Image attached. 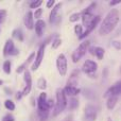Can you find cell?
<instances>
[{
    "label": "cell",
    "instance_id": "obj_7",
    "mask_svg": "<svg viewBox=\"0 0 121 121\" xmlns=\"http://www.w3.org/2000/svg\"><path fill=\"white\" fill-rule=\"evenodd\" d=\"M56 68L57 71L60 75H65L67 73V68H68V65H67V59L63 53L59 54L56 59Z\"/></svg>",
    "mask_w": 121,
    "mask_h": 121
},
{
    "label": "cell",
    "instance_id": "obj_28",
    "mask_svg": "<svg viewBox=\"0 0 121 121\" xmlns=\"http://www.w3.org/2000/svg\"><path fill=\"white\" fill-rule=\"evenodd\" d=\"M81 16H82L81 13H73V14L69 17V20H70L71 22H77V21L81 18Z\"/></svg>",
    "mask_w": 121,
    "mask_h": 121
},
{
    "label": "cell",
    "instance_id": "obj_36",
    "mask_svg": "<svg viewBox=\"0 0 121 121\" xmlns=\"http://www.w3.org/2000/svg\"><path fill=\"white\" fill-rule=\"evenodd\" d=\"M121 3V0H116V1H111L109 2V5L111 6H114V5H117V4Z\"/></svg>",
    "mask_w": 121,
    "mask_h": 121
},
{
    "label": "cell",
    "instance_id": "obj_34",
    "mask_svg": "<svg viewBox=\"0 0 121 121\" xmlns=\"http://www.w3.org/2000/svg\"><path fill=\"white\" fill-rule=\"evenodd\" d=\"M113 46L115 47L116 49H121V44H120V42H117V40H114V42H113Z\"/></svg>",
    "mask_w": 121,
    "mask_h": 121
},
{
    "label": "cell",
    "instance_id": "obj_12",
    "mask_svg": "<svg viewBox=\"0 0 121 121\" xmlns=\"http://www.w3.org/2000/svg\"><path fill=\"white\" fill-rule=\"evenodd\" d=\"M100 20H101V17L99 16V15H98V16H95V19H94V20H92V22L90 23V26L87 28V29L85 30V32H83V34H82V35L79 37L80 39H83V38H85L86 36H88V35H89V34L91 33V32L94 31L95 29H96V27H97V26L99 25V22H100Z\"/></svg>",
    "mask_w": 121,
    "mask_h": 121
},
{
    "label": "cell",
    "instance_id": "obj_2",
    "mask_svg": "<svg viewBox=\"0 0 121 121\" xmlns=\"http://www.w3.org/2000/svg\"><path fill=\"white\" fill-rule=\"evenodd\" d=\"M67 99H66V95L64 92V89L59 88L56 90V103H55V108H54V113L53 115L56 116L60 114L67 106Z\"/></svg>",
    "mask_w": 121,
    "mask_h": 121
},
{
    "label": "cell",
    "instance_id": "obj_6",
    "mask_svg": "<svg viewBox=\"0 0 121 121\" xmlns=\"http://www.w3.org/2000/svg\"><path fill=\"white\" fill-rule=\"evenodd\" d=\"M37 107H38V112H40V113H49V112H50L46 92L43 91L42 94L39 95L38 100H37Z\"/></svg>",
    "mask_w": 121,
    "mask_h": 121
},
{
    "label": "cell",
    "instance_id": "obj_4",
    "mask_svg": "<svg viewBox=\"0 0 121 121\" xmlns=\"http://www.w3.org/2000/svg\"><path fill=\"white\" fill-rule=\"evenodd\" d=\"M89 45H90L89 40H85V42L80 44V46L75 49L74 52H73L72 55H71V60H72L73 63H78L84 55L86 54V52L88 51V48H89Z\"/></svg>",
    "mask_w": 121,
    "mask_h": 121
},
{
    "label": "cell",
    "instance_id": "obj_22",
    "mask_svg": "<svg viewBox=\"0 0 121 121\" xmlns=\"http://www.w3.org/2000/svg\"><path fill=\"white\" fill-rule=\"evenodd\" d=\"M13 37L17 38L19 42H22L23 40V35H22V32H21L20 29H16L13 31Z\"/></svg>",
    "mask_w": 121,
    "mask_h": 121
},
{
    "label": "cell",
    "instance_id": "obj_25",
    "mask_svg": "<svg viewBox=\"0 0 121 121\" xmlns=\"http://www.w3.org/2000/svg\"><path fill=\"white\" fill-rule=\"evenodd\" d=\"M4 106H5V108L9 109V111H14L15 109L14 102L11 101V100H5V102H4Z\"/></svg>",
    "mask_w": 121,
    "mask_h": 121
},
{
    "label": "cell",
    "instance_id": "obj_3",
    "mask_svg": "<svg viewBox=\"0 0 121 121\" xmlns=\"http://www.w3.org/2000/svg\"><path fill=\"white\" fill-rule=\"evenodd\" d=\"M96 5H97L96 3H91L89 6H87V8L81 13V15H82L81 18H82V22H83L82 26L86 27V29L89 27L90 23H91L92 20L95 19V15H94V13H92V10L96 8Z\"/></svg>",
    "mask_w": 121,
    "mask_h": 121
},
{
    "label": "cell",
    "instance_id": "obj_13",
    "mask_svg": "<svg viewBox=\"0 0 121 121\" xmlns=\"http://www.w3.org/2000/svg\"><path fill=\"white\" fill-rule=\"evenodd\" d=\"M23 22H25L26 28H28L29 30H32L34 28V16H33V13H32L31 11L27 12V14L25 15Z\"/></svg>",
    "mask_w": 121,
    "mask_h": 121
},
{
    "label": "cell",
    "instance_id": "obj_10",
    "mask_svg": "<svg viewBox=\"0 0 121 121\" xmlns=\"http://www.w3.org/2000/svg\"><path fill=\"white\" fill-rule=\"evenodd\" d=\"M25 77H23V79H25V82H26V86L25 88H23L22 90V96H28V95L30 94V91H31V88H32V77H31V73H30V71L28 70H25Z\"/></svg>",
    "mask_w": 121,
    "mask_h": 121
},
{
    "label": "cell",
    "instance_id": "obj_39",
    "mask_svg": "<svg viewBox=\"0 0 121 121\" xmlns=\"http://www.w3.org/2000/svg\"><path fill=\"white\" fill-rule=\"evenodd\" d=\"M2 84H3V81H2V80H0V86H1Z\"/></svg>",
    "mask_w": 121,
    "mask_h": 121
},
{
    "label": "cell",
    "instance_id": "obj_33",
    "mask_svg": "<svg viewBox=\"0 0 121 121\" xmlns=\"http://www.w3.org/2000/svg\"><path fill=\"white\" fill-rule=\"evenodd\" d=\"M2 121H15L14 116H12V115H10V114H8V115H5V116L3 117Z\"/></svg>",
    "mask_w": 121,
    "mask_h": 121
},
{
    "label": "cell",
    "instance_id": "obj_8",
    "mask_svg": "<svg viewBox=\"0 0 121 121\" xmlns=\"http://www.w3.org/2000/svg\"><path fill=\"white\" fill-rule=\"evenodd\" d=\"M97 69H98V64L95 60H86L84 62L83 66H82V70L85 73H87V74L95 73L97 71Z\"/></svg>",
    "mask_w": 121,
    "mask_h": 121
},
{
    "label": "cell",
    "instance_id": "obj_5",
    "mask_svg": "<svg viewBox=\"0 0 121 121\" xmlns=\"http://www.w3.org/2000/svg\"><path fill=\"white\" fill-rule=\"evenodd\" d=\"M48 40L49 39H47L46 42H45V44L40 45V47L38 48V51H37V53H36V57H35V60H34L33 65H32V71H35L39 68L40 64H42L43 60H44L45 50H46V46H47V44H48Z\"/></svg>",
    "mask_w": 121,
    "mask_h": 121
},
{
    "label": "cell",
    "instance_id": "obj_24",
    "mask_svg": "<svg viewBox=\"0 0 121 121\" xmlns=\"http://www.w3.org/2000/svg\"><path fill=\"white\" fill-rule=\"evenodd\" d=\"M37 87L39 88V89H43V90L47 88V82L44 78H40V79L37 81Z\"/></svg>",
    "mask_w": 121,
    "mask_h": 121
},
{
    "label": "cell",
    "instance_id": "obj_21",
    "mask_svg": "<svg viewBox=\"0 0 121 121\" xmlns=\"http://www.w3.org/2000/svg\"><path fill=\"white\" fill-rule=\"evenodd\" d=\"M78 75H79V71L78 70H74L72 73H71L70 78H69V80H68V85H70V86H75L77 85Z\"/></svg>",
    "mask_w": 121,
    "mask_h": 121
},
{
    "label": "cell",
    "instance_id": "obj_15",
    "mask_svg": "<svg viewBox=\"0 0 121 121\" xmlns=\"http://www.w3.org/2000/svg\"><path fill=\"white\" fill-rule=\"evenodd\" d=\"M80 88H78L77 86H70V85H67L66 87L64 88V92L66 96H69V97H72V98H74L75 96H78V95L80 94Z\"/></svg>",
    "mask_w": 121,
    "mask_h": 121
},
{
    "label": "cell",
    "instance_id": "obj_20",
    "mask_svg": "<svg viewBox=\"0 0 121 121\" xmlns=\"http://www.w3.org/2000/svg\"><path fill=\"white\" fill-rule=\"evenodd\" d=\"M117 101H118V97L117 96H113V97L107 98V102H106L107 108H108V109H113L114 107L116 106V104H117Z\"/></svg>",
    "mask_w": 121,
    "mask_h": 121
},
{
    "label": "cell",
    "instance_id": "obj_1",
    "mask_svg": "<svg viewBox=\"0 0 121 121\" xmlns=\"http://www.w3.org/2000/svg\"><path fill=\"white\" fill-rule=\"evenodd\" d=\"M119 11L117 9H112L107 13L105 18L103 19L102 23L99 28V34L100 35H107L112 31H114V29L116 28L118 21H119Z\"/></svg>",
    "mask_w": 121,
    "mask_h": 121
},
{
    "label": "cell",
    "instance_id": "obj_30",
    "mask_svg": "<svg viewBox=\"0 0 121 121\" xmlns=\"http://www.w3.org/2000/svg\"><path fill=\"white\" fill-rule=\"evenodd\" d=\"M60 45H62V39H60V38H55V39L53 40V43H52V48L53 49H57Z\"/></svg>",
    "mask_w": 121,
    "mask_h": 121
},
{
    "label": "cell",
    "instance_id": "obj_27",
    "mask_svg": "<svg viewBox=\"0 0 121 121\" xmlns=\"http://www.w3.org/2000/svg\"><path fill=\"white\" fill-rule=\"evenodd\" d=\"M74 33L80 37V36L83 34V26L79 25V23H78V25H75L74 26Z\"/></svg>",
    "mask_w": 121,
    "mask_h": 121
},
{
    "label": "cell",
    "instance_id": "obj_31",
    "mask_svg": "<svg viewBox=\"0 0 121 121\" xmlns=\"http://www.w3.org/2000/svg\"><path fill=\"white\" fill-rule=\"evenodd\" d=\"M42 14H43V10H42V9L38 8L37 10L35 11V13L33 14V16L35 17L36 19H38V20H39V18H40V16H42Z\"/></svg>",
    "mask_w": 121,
    "mask_h": 121
},
{
    "label": "cell",
    "instance_id": "obj_40",
    "mask_svg": "<svg viewBox=\"0 0 121 121\" xmlns=\"http://www.w3.org/2000/svg\"><path fill=\"white\" fill-rule=\"evenodd\" d=\"M107 121H112V119H111V118H108V120H107Z\"/></svg>",
    "mask_w": 121,
    "mask_h": 121
},
{
    "label": "cell",
    "instance_id": "obj_11",
    "mask_svg": "<svg viewBox=\"0 0 121 121\" xmlns=\"http://www.w3.org/2000/svg\"><path fill=\"white\" fill-rule=\"evenodd\" d=\"M120 94H121V81L117 82V83H115L113 86H111V87L106 90L104 97L105 98H109V97H113V96L118 97Z\"/></svg>",
    "mask_w": 121,
    "mask_h": 121
},
{
    "label": "cell",
    "instance_id": "obj_19",
    "mask_svg": "<svg viewBox=\"0 0 121 121\" xmlns=\"http://www.w3.org/2000/svg\"><path fill=\"white\" fill-rule=\"evenodd\" d=\"M34 59H35V53H31V54H30V56L28 57V60H26V62L23 63L22 65H20V66H19L18 68L16 69V72H17V73H21L22 71L27 70V66H28V65H29L30 63H31Z\"/></svg>",
    "mask_w": 121,
    "mask_h": 121
},
{
    "label": "cell",
    "instance_id": "obj_26",
    "mask_svg": "<svg viewBox=\"0 0 121 121\" xmlns=\"http://www.w3.org/2000/svg\"><path fill=\"white\" fill-rule=\"evenodd\" d=\"M3 71L6 74H10L11 73V62L10 60H5L3 63Z\"/></svg>",
    "mask_w": 121,
    "mask_h": 121
},
{
    "label": "cell",
    "instance_id": "obj_18",
    "mask_svg": "<svg viewBox=\"0 0 121 121\" xmlns=\"http://www.w3.org/2000/svg\"><path fill=\"white\" fill-rule=\"evenodd\" d=\"M45 21L42 20V19H39V20H37L35 22V26H34V28H35V32H36V35L38 36V37H40V36H43V33H44V30H45Z\"/></svg>",
    "mask_w": 121,
    "mask_h": 121
},
{
    "label": "cell",
    "instance_id": "obj_9",
    "mask_svg": "<svg viewBox=\"0 0 121 121\" xmlns=\"http://www.w3.org/2000/svg\"><path fill=\"white\" fill-rule=\"evenodd\" d=\"M85 120L86 121H96L97 119V108L91 104L86 105L85 107Z\"/></svg>",
    "mask_w": 121,
    "mask_h": 121
},
{
    "label": "cell",
    "instance_id": "obj_23",
    "mask_svg": "<svg viewBox=\"0 0 121 121\" xmlns=\"http://www.w3.org/2000/svg\"><path fill=\"white\" fill-rule=\"evenodd\" d=\"M78 106H79V101H78V99L75 98H71L70 101H69V109H75L78 108Z\"/></svg>",
    "mask_w": 121,
    "mask_h": 121
},
{
    "label": "cell",
    "instance_id": "obj_14",
    "mask_svg": "<svg viewBox=\"0 0 121 121\" xmlns=\"http://www.w3.org/2000/svg\"><path fill=\"white\" fill-rule=\"evenodd\" d=\"M60 8H62V2H59V3H56L54 6H53L52 11H51V13H50V17H49V21H50L51 23H54L55 20L59 18L57 15H59Z\"/></svg>",
    "mask_w": 121,
    "mask_h": 121
},
{
    "label": "cell",
    "instance_id": "obj_29",
    "mask_svg": "<svg viewBox=\"0 0 121 121\" xmlns=\"http://www.w3.org/2000/svg\"><path fill=\"white\" fill-rule=\"evenodd\" d=\"M43 3L42 0H37V1H33L30 3V8L31 9H38L40 6V4Z\"/></svg>",
    "mask_w": 121,
    "mask_h": 121
},
{
    "label": "cell",
    "instance_id": "obj_37",
    "mask_svg": "<svg viewBox=\"0 0 121 121\" xmlns=\"http://www.w3.org/2000/svg\"><path fill=\"white\" fill-rule=\"evenodd\" d=\"M21 97H22V92H17V95H16V99H21Z\"/></svg>",
    "mask_w": 121,
    "mask_h": 121
},
{
    "label": "cell",
    "instance_id": "obj_17",
    "mask_svg": "<svg viewBox=\"0 0 121 121\" xmlns=\"http://www.w3.org/2000/svg\"><path fill=\"white\" fill-rule=\"evenodd\" d=\"M14 49H15V47H14V43H13V40L12 39H8L5 42L4 47H3V55L4 56L11 55Z\"/></svg>",
    "mask_w": 121,
    "mask_h": 121
},
{
    "label": "cell",
    "instance_id": "obj_16",
    "mask_svg": "<svg viewBox=\"0 0 121 121\" xmlns=\"http://www.w3.org/2000/svg\"><path fill=\"white\" fill-rule=\"evenodd\" d=\"M88 51L90 52V54L96 55L98 60H102L105 54V50L101 47H91V48L88 49Z\"/></svg>",
    "mask_w": 121,
    "mask_h": 121
},
{
    "label": "cell",
    "instance_id": "obj_35",
    "mask_svg": "<svg viewBox=\"0 0 121 121\" xmlns=\"http://www.w3.org/2000/svg\"><path fill=\"white\" fill-rule=\"evenodd\" d=\"M54 3H55L54 0H49V1L47 2V8H49V9L52 8V6L54 5Z\"/></svg>",
    "mask_w": 121,
    "mask_h": 121
},
{
    "label": "cell",
    "instance_id": "obj_38",
    "mask_svg": "<svg viewBox=\"0 0 121 121\" xmlns=\"http://www.w3.org/2000/svg\"><path fill=\"white\" fill-rule=\"evenodd\" d=\"M71 119H72V116H67V117L66 118H65V120L64 121H71Z\"/></svg>",
    "mask_w": 121,
    "mask_h": 121
},
{
    "label": "cell",
    "instance_id": "obj_32",
    "mask_svg": "<svg viewBox=\"0 0 121 121\" xmlns=\"http://www.w3.org/2000/svg\"><path fill=\"white\" fill-rule=\"evenodd\" d=\"M6 16V11L5 10H0V23H2L5 19Z\"/></svg>",
    "mask_w": 121,
    "mask_h": 121
},
{
    "label": "cell",
    "instance_id": "obj_41",
    "mask_svg": "<svg viewBox=\"0 0 121 121\" xmlns=\"http://www.w3.org/2000/svg\"><path fill=\"white\" fill-rule=\"evenodd\" d=\"M120 70H121V68H120Z\"/></svg>",
    "mask_w": 121,
    "mask_h": 121
}]
</instances>
